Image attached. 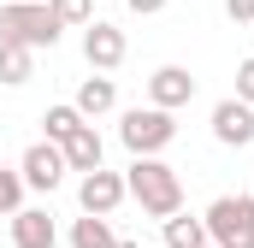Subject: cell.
Returning a JSON list of instances; mask_svg holds the SVG:
<instances>
[{
	"label": "cell",
	"mask_w": 254,
	"mask_h": 248,
	"mask_svg": "<svg viewBox=\"0 0 254 248\" xmlns=\"http://www.w3.org/2000/svg\"><path fill=\"white\" fill-rule=\"evenodd\" d=\"M166 248H207V225L190 213H172L166 219Z\"/></svg>",
	"instance_id": "13"
},
{
	"label": "cell",
	"mask_w": 254,
	"mask_h": 248,
	"mask_svg": "<svg viewBox=\"0 0 254 248\" xmlns=\"http://www.w3.org/2000/svg\"><path fill=\"white\" fill-rule=\"evenodd\" d=\"M207 248H213V243H207Z\"/></svg>",
	"instance_id": "23"
},
{
	"label": "cell",
	"mask_w": 254,
	"mask_h": 248,
	"mask_svg": "<svg viewBox=\"0 0 254 248\" xmlns=\"http://www.w3.org/2000/svg\"><path fill=\"white\" fill-rule=\"evenodd\" d=\"M42 124H48V142H54V148H65V142L83 130V113H77V107H48V113H42Z\"/></svg>",
	"instance_id": "15"
},
{
	"label": "cell",
	"mask_w": 254,
	"mask_h": 248,
	"mask_svg": "<svg viewBox=\"0 0 254 248\" xmlns=\"http://www.w3.org/2000/svg\"><path fill=\"white\" fill-rule=\"evenodd\" d=\"M83 60L95 65V71H119L125 65V30H113V24H89L83 30Z\"/></svg>",
	"instance_id": "6"
},
{
	"label": "cell",
	"mask_w": 254,
	"mask_h": 248,
	"mask_svg": "<svg viewBox=\"0 0 254 248\" xmlns=\"http://www.w3.org/2000/svg\"><path fill=\"white\" fill-rule=\"evenodd\" d=\"M213 136H219L225 148H249L254 142V107H243L237 95L219 101V107H213Z\"/></svg>",
	"instance_id": "9"
},
{
	"label": "cell",
	"mask_w": 254,
	"mask_h": 248,
	"mask_svg": "<svg viewBox=\"0 0 254 248\" xmlns=\"http://www.w3.org/2000/svg\"><path fill=\"white\" fill-rule=\"evenodd\" d=\"M60 154H65V172H83V178H89V172H101V136H95V124H83Z\"/></svg>",
	"instance_id": "11"
},
{
	"label": "cell",
	"mask_w": 254,
	"mask_h": 248,
	"mask_svg": "<svg viewBox=\"0 0 254 248\" xmlns=\"http://www.w3.org/2000/svg\"><path fill=\"white\" fill-rule=\"evenodd\" d=\"M0 42H18V48H54L60 42V24H54V12L42 6V0H12V6H0Z\"/></svg>",
	"instance_id": "2"
},
{
	"label": "cell",
	"mask_w": 254,
	"mask_h": 248,
	"mask_svg": "<svg viewBox=\"0 0 254 248\" xmlns=\"http://www.w3.org/2000/svg\"><path fill=\"white\" fill-rule=\"evenodd\" d=\"M125 189L142 201V213H154V219L184 213V184H178V172H172L166 160H130Z\"/></svg>",
	"instance_id": "1"
},
{
	"label": "cell",
	"mask_w": 254,
	"mask_h": 248,
	"mask_svg": "<svg viewBox=\"0 0 254 248\" xmlns=\"http://www.w3.org/2000/svg\"><path fill=\"white\" fill-rule=\"evenodd\" d=\"M119 248H142V243H125V237H119Z\"/></svg>",
	"instance_id": "22"
},
{
	"label": "cell",
	"mask_w": 254,
	"mask_h": 248,
	"mask_svg": "<svg viewBox=\"0 0 254 248\" xmlns=\"http://www.w3.org/2000/svg\"><path fill=\"white\" fill-rule=\"evenodd\" d=\"M71 248H119V237H113L107 219H89V213H83V219L71 225Z\"/></svg>",
	"instance_id": "14"
},
{
	"label": "cell",
	"mask_w": 254,
	"mask_h": 248,
	"mask_svg": "<svg viewBox=\"0 0 254 248\" xmlns=\"http://www.w3.org/2000/svg\"><path fill=\"white\" fill-rule=\"evenodd\" d=\"M18 207H24V178L0 166V213H18Z\"/></svg>",
	"instance_id": "18"
},
{
	"label": "cell",
	"mask_w": 254,
	"mask_h": 248,
	"mask_svg": "<svg viewBox=\"0 0 254 248\" xmlns=\"http://www.w3.org/2000/svg\"><path fill=\"white\" fill-rule=\"evenodd\" d=\"M54 243H60V231H54V219L42 207H18L12 213V248H54Z\"/></svg>",
	"instance_id": "10"
},
{
	"label": "cell",
	"mask_w": 254,
	"mask_h": 248,
	"mask_svg": "<svg viewBox=\"0 0 254 248\" xmlns=\"http://www.w3.org/2000/svg\"><path fill=\"white\" fill-rule=\"evenodd\" d=\"M18 178H24V189H60V178H65V154L54 148V142H36V148L24 154Z\"/></svg>",
	"instance_id": "8"
},
{
	"label": "cell",
	"mask_w": 254,
	"mask_h": 248,
	"mask_svg": "<svg viewBox=\"0 0 254 248\" xmlns=\"http://www.w3.org/2000/svg\"><path fill=\"white\" fill-rule=\"evenodd\" d=\"M0 83H30V48L0 42Z\"/></svg>",
	"instance_id": "16"
},
{
	"label": "cell",
	"mask_w": 254,
	"mask_h": 248,
	"mask_svg": "<svg viewBox=\"0 0 254 248\" xmlns=\"http://www.w3.org/2000/svg\"><path fill=\"white\" fill-rule=\"evenodd\" d=\"M225 12H231L237 24H254V0H225Z\"/></svg>",
	"instance_id": "20"
},
{
	"label": "cell",
	"mask_w": 254,
	"mask_h": 248,
	"mask_svg": "<svg viewBox=\"0 0 254 248\" xmlns=\"http://www.w3.org/2000/svg\"><path fill=\"white\" fill-rule=\"evenodd\" d=\"M148 101L160 107V113H172V107H190L195 101V77L184 65H160L154 77H148Z\"/></svg>",
	"instance_id": "5"
},
{
	"label": "cell",
	"mask_w": 254,
	"mask_h": 248,
	"mask_svg": "<svg viewBox=\"0 0 254 248\" xmlns=\"http://www.w3.org/2000/svg\"><path fill=\"white\" fill-rule=\"evenodd\" d=\"M201 225L213 248H254V195H219Z\"/></svg>",
	"instance_id": "3"
},
{
	"label": "cell",
	"mask_w": 254,
	"mask_h": 248,
	"mask_svg": "<svg viewBox=\"0 0 254 248\" xmlns=\"http://www.w3.org/2000/svg\"><path fill=\"white\" fill-rule=\"evenodd\" d=\"M113 107H119L113 77H83V89H77V113H83V119H101V113H113Z\"/></svg>",
	"instance_id": "12"
},
{
	"label": "cell",
	"mask_w": 254,
	"mask_h": 248,
	"mask_svg": "<svg viewBox=\"0 0 254 248\" xmlns=\"http://www.w3.org/2000/svg\"><path fill=\"white\" fill-rule=\"evenodd\" d=\"M48 12H54V24H83V30H89V24H95V0H48Z\"/></svg>",
	"instance_id": "17"
},
{
	"label": "cell",
	"mask_w": 254,
	"mask_h": 248,
	"mask_svg": "<svg viewBox=\"0 0 254 248\" xmlns=\"http://www.w3.org/2000/svg\"><path fill=\"white\" fill-rule=\"evenodd\" d=\"M119 136H125V148L136 160H160V148L178 136V124H172V113H160V107H130L125 124H119Z\"/></svg>",
	"instance_id": "4"
},
{
	"label": "cell",
	"mask_w": 254,
	"mask_h": 248,
	"mask_svg": "<svg viewBox=\"0 0 254 248\" xmlns=\"http://www.w3.org/2000/svg\"><path fill=\"white\" fill-rule=\"evenodd\" d=\"M125 195H130V189H125V178H119V172H89V178H83V189H77V201H83V213H89V219H107Z\"/></svg>",
	"instance_id": "7"
},
{
	"label": "cell",
	"mask_w": 254,
	"mask_h": 248,
	"mask_svg": "<svg viewBox=\"0 0 254 248\" xmlns=\"http://www.w3.org/2000/svg\"><path fill=\"white\" fill-rule=\"evenodd\" d=\"M130 12H142V18H154V12H166V0H125Z\"/></svg>",
	"instance_id": "21"
},
{
	"label": "cell",
	"mask_w": 254,
	"mask_h": 248,
	"mask_svg": "<svg viewBox=\"0 0 254 248\" xmlns=\"http://www.w3.org/2000/svg\"><path fill=\"white\" fill-rule=\"evenodd\" d=\"M237 101H243V107H254V60L237 65Z\"/></svg>",
	"instance_id": "19"
}]
</instances>
